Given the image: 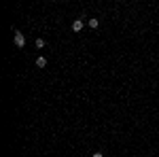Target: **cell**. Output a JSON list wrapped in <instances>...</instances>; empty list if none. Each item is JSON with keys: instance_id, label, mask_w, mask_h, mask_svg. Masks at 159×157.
I'll list each match as a JSON object with an SVG mask.
<instances>
[{"instance_id": "cell-1", "label": "cell", "mask_w": 159, "mask_h": 157, "mask_svg": "<svg viewBox=\"0 0 159 157\" xmlns=\"http://www.w3.org/2000/svg\"><path fill=\"white\" fill-rule=\"evenodd\" d=\"M13 40H15V47H19V49L25 45V36L19 32V30H15V32H13Z\"/></svg>"}, {"instance_id": "cell-2", "label": "cell", "mask_w": 159, "mask_h": 157, "mask_svg": "<svg viewBox=\"0 0 159 157\" xmlns=\"http://www.w3.org/2000/svg\"><path fill=\"white\" fill-rule=\"evenodd\" d=\"M83 19H74L72 21V32H81V30H83Z\"/></svg>"}, {"instance_id": "cell-3", "label": "cell", "mask_w": 159, "mask_h": 157, "mask_svg": "<svg viewBox=\"0 0 159 157\" xmlns=\"http://www.w3.org/2000/svg\"><path fill=\"white\" fill-rule=\"evenodd\" d=\"M98 25H100L98 17H91V19H89V28H91V30H96V28H98Z\"/></svg>"}, {"instance_id": "cell-4", "label": "cell", "mask_w": 159, "mask_h": 157, "mask_svg": "<svg viewBox=\"0 0 159 157\" xmlns=\"http://www.w3.org/2000/svg\"><path fill=\"white\" fill-rule=\"evenodd\" d=\"M36 66H38V68H45V66H47V58H43V55H40V58L36 60Z\"/></svg>"}, {"instance_id": "cell-5", "label": "cell", "mask_w": 159, "mask_h": 157, "mask_svg": "<svg viewBox=\"0 0 159 157\" xmlns=\"http://www.w3.org/2000/svg\"><path fill=\"white\" fill-rule=\"evenodd\" d=\"M34 45H36L38 49H43V47H45V40H43V38H36V43H34Z\"/></svg>"}, {"instance_id": "cell-6", "label": "cell", "mask_w": 159, "mask_h": 157, "mask_svg": "<svg viewBox=\"0 0 159 157\" xmlns=\"http://www.w3.org/2000/svg\"><path fill=\"white\" fill-rule=\"evenodd\" d=\"M91 157H104V153H100V151H98V153H93Z\"/></svg>"}]
</instances>
